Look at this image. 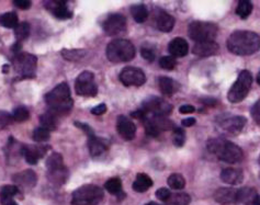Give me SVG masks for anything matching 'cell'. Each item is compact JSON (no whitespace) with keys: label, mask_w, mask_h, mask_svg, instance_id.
<instances>
[{"label":"cell","mask_w":260,"mask_h":205,"mask_svg":"<svg viewBox=\"0 0 260 205\" xmlns=\"http://www.w3.org/2000/svg\"><path fill=\"white\" fill-rule=\"evenodd\" d=\"M250 113H252L254 121L260 126V100H258V101L254 104L252 110H250Z\"/></svg>","instance_id":"obj_46"},{"label":"cell","mask_w":260,"mask_h":205,"mask_svg":"<svg viewBox=\"0 0 260 205\" xmlns=\"http://www.w3.org/2000/svg\"><path fill=\"white\" fill-rule=\"evenodd\" d=\"M103 190L98 185L85 184L74 191L72 205H98L103 200Z\"/></svg>","instance_id":"obj_5"},{"label":"cell","mask_w":260,"mask_h":205,"mask_svg":"<svg viewBox=\"0 0 260 205\" xmlns=\"http://www.w3.org/2000/svg\"><path fill=\"white\" fill-rule=\"evenodd\" d=\"M11 115H12L13 121H16V122H24L26 120H29L30 112L25 107L20 106V107H17L15 110H13Z\"/></svg>","instance_id":"obj_40"},{"label":"cell","mask_w":260,"mask_h":205,"mask_svg":"<svg viewBox=\"0 0 260 205\" xmlns=\"http://www.w3.org/2000/svg\"><path fill=\"white\" fill-rule=\"evenodd\" d=\"M141 54L147 62H154L155 57H156V51H155L153 45L149 44H143L142 48H141Z\"/></svg>","instance_id":"obj_42"},{"label":"cell","mask_w":260,"mask_h":205,"mask_svg":"<svg viewBox=\"0 0 260 205\" xmlns=\"http://www.w3.org/2000/svg\"><path fill=\"white\" fill-rule=\"evenodd\" d=\"M44 100L48 107V111L55 113L58 116L68 114L74 104L71 95V89L66 83L57 85L55 88L45 94Z\"/></svg>","instance_id":"obj_2"},{"label":"cell","mask_w":260,"mask_h":205,"mask_svg":"<svg viewBox=\"0 0 260 205\" xmlns=\"http://www.w3.org/2000/svg\"><path fill=\"white\" fill-rule=\"evenodd\" d=\"M247 123L246 117L240 115L230 116V117H223L218 118L217 124L220 126V129L225 132L226 134L230 135H237L239 134Z\"/></svg>","instance_id":"obj_16"},{"label":"cell","mask_w":260,"mask_h":205,"mask_svg":"<svg viewBox=\"0 0 260 205\" xmlns=\"http://www.w3.org/2000/svg\"><path fill=\"white\" fill-rule=\"evenodd\" d=\"M168 51L171 54V56L175 57H185L189 52V45L187 41L181 38L173 39L169 43Z\"/></svg>","instance_id":"obj_25"},{"label":"cell","mask_w":260,"mask_h":205,"mask_svg":"<svg viewBox=\"0 0 260 205\" xmlns=\"http://www.w3.org/2000/svg\"><path fill=\"white\" fill-rule=\"evenodd\" d=\"M221 180L227 184L237 185L240 184L244 180V174L240 169L235 168H226L221 172Z\"/></svg>","instance_id":"obj_24"},{"label":"cell","mask_w":260,"mask_h":205,"mask_svg":"<svg viewBox=\"0 0 260 205\" xmlns=\"http://www.w3.org/2000/svg\"><path fill=\"white\" fill-rule=\"evenodd\" d=\"M104 188H106L109 193L113 195L122 194V181L120 178H111V179H109L106 182Z\"/></svg>","instance_id":"obj_36"},{"label":"cell","mask_w":260,"mask_h":205,"mask_svg":"<svg viewBox=\"0 0 260 205\" xmlns=\"http://www.w3.org/2000/svg\"><path fill=\"white\" fill-rule=\"evenodd\" d=\"M142 110L147 114L167 116L172 111V106L166 100L158 97H150L143 102Z\"/></svg>","instance_id":"obj_13"},{"label":"cell","mask_w":260,"mask_h":205,"mask_svg":"<svg viewBox=\"0 0 260 205\" xmlns=\"http://www.w3.org/2000/svg\"><path fill=\"white\" fill-rule=\"evenodd\" d=\"M77 127L83 130L85 133L88 136V148L89 153L93 157H99L101 156L103 153H106L108 150V143L106 140L97 137L95 135L94 131L91 130V127L88 124H85V123H78L76 122L75 124Z\"/></svg>","instance_id":"obj_12"},{"label":"cell","mask_w":260,"mask_h":205,"mask_svg":"<svg viewBox=\"0 0 260 205\" xmlns=\"http://www.w3.org/2000/svg\"><path fill=\"white\" fill-rule=\"evenodd\" d=\"M13 4H15L17 8L22 9V10H28L32 3L30 0H15V1H13Z\"/></svg>","instance_id":"obj_47"},{"label":"cell","mask_w":260,"mask_h":205,"mask_svg":"<svg viewBox=\"0 0 260 205\" xmlns=\"http://www.w3.org/2000/svg\"><path fill=\"white\" fill-rule=\"evenodd\" d=\"M106 112H107V106L104 103L99 104V106L91 109V113H93L94 115H102Z\"/></svg>","instance_id":"obj_48"},{"label":"cell","mask_w":260,"mask_h":205,"mask_svg":"<svg viewBox=\"0 0 260 205\" xmlns=\"http://www.w3.org/2000/svg\"><path fill=\"white\" fill-rule=\"evenodd\" d=\"M235 203L239 205H260V195L254 188H241L237 190Z\"/></svg>","instance_id":"obj_21"},{"label":"cell","mask_w":260,"mask_h":205,"mask_svg":"<svg viewBox=\"0 0 260 205\" xmlns=\"http://www.w3.org/2000/svg\"><path fill=\"white\" fill-rule=\"evenodd\" d=\"M167 183L173 190H181L185 188L186 180L180 174H172L168 178Z\"/></svg>","instance_id":"obj_38"},{"label":"cell","mask_w":260,"mask_h":205,"mask_svg":"<svg viewBox=\"0 0 260 205\" xmlns=\"http://www.w3.org/2000/svg\"><path fill=\"white\" fill-rule=\"evenodd\" d=\"M20 193V189L17 185H4L0 190V202L3 205Z\"/></svg>","instance_id":"obj_30"},{"label":"cell","mask_w":260,"mask_h":205,"mask_svg":"<svg viewBox=\"0 0 260 205\" xmlns=\"http://www.w3.org/2000/svg\"><path fill=\"white\" fill-rule=\"evenodd\" d=\"M176 65H177V62L172 56H164L159 59V66L164 68V69L172 70L173 68L176 67Z\"/></svg>","instance_id":"obj_43"},{"label":"cell","mask_w":260,"mask_h":205,"mask_svg":"<svg viewBox=\"0 0 260 205\" xmlns=\"http://www.w3.org/2000/svg\"><path fill=\"white\" fill-rule=\"evenodd\" d=\"M145 205H161V204H158V203H156V202H149V203L145 204Z\"/></svg>","instance_id":"obj_53"},{"label":"cell","mask_w":260,"mask_h":205,"mask_svg":"<svg viewBox=\"0 0 260 205\" xmlns=\"http://www.w3.org/2000/svg\"><path fill=\"white\" fill-rule=\"evenodd\" d=\"M259 163H260V158H259Z\"/></svg>","instance_id":"obj_54"},{"label":"cell","mask_w":260,"mask_h":205,"mask_svg":"<svg viewBox=\"0 0 260 205\" xmlns=\"http://www.w3.org/2000/svg\"><path fill=\"white\" fill-rule=\"evenodd\" d=\"M179 112L182 113V114H189V113H193L194 107L191 106V104H185V106L180 107Z\"/></svg>","instance_id":"obj_49"},{"label":"cell","mask_w":260,"mask_h":205,"mask_svg":"<svg viewBox=\"0 0 260 205\" xmlns=\"http://www.w3.org/2000/svg\"><path fill=\"white\" fill-rule=\"evenodd\" d=\"M257 83L260 85V70L258 72V75H257Z\"/></svg>","instance_id":"obj_52"},{"label":"cell","mask_w":260,"mask_h":205,"mask_svg":"<svg viewBox=\"0 0 260 205\" xmlns=\"http://www.w3.org/2000/svg\"><path fill=\"white\" fill-rule=\"evenodd\" d=\"M220 51V47L216 44V42H200L195 43L192 48V52L194 55L201 56V57H209L212 55H215Z\"/></svg>","instance_id":"obj_22"},{"label":"cell","mask_w":260,"mask_h":205,"mask_svg":"<svg viewBox=\"0 0 260 205\" xmlns=\"http://www.w3.org/2000/svg\"><path fill=\"white\" fill-rule=\"evenodd\" d=\"M172 142L175 144V146L181 147L185 145L186 142V133L185 131L180 129V127H175L172 133Z\"/></svg>","instance_id":"obj_41"},{"label":"cell","mask_w":260,"mask_h":205,"mask_svg":"<svg viewBox=\"0 0 260 205\" xmlns=\"http://www.w3.org/2000/svg\"><path fill=\"white\" fill-rule=\"evenodd\" d=\"M44 7L59 20H68L72 17V12L67 7L65 0H49L44 3Z\"/></svg>","instance_id":"obj_17"},{"label":"cell","mask_w":260,"mask_h":205,"mask_svg":"<svg viewBox=\"0 0 260 205\" xmlns=\"http://www.w3.org/2000/svg\"><path fill=\"white\" fill-rule=\"evenodd\" d=\"M120 80L125 87H132V86L140 87V86H143L146 83V76L141 68L129 66L122 69Z\"/></svg>","instance_id":"obj_15"},{"label":"cell","mask_w":260,"mask_h":205,"mask_svg":"<svg viewBox=\"0 0 260 205\" xmlns=\"http://www.w3.org/2000/svg\"><path fill=\"white\" fill-rule=\"evenodd\" d=\"M31 25L29 22H21L15 28V35L18 43H21L25 41L30 36Z\"/></svg>","instance_id":"obj_33"},{"label":"cell","mask_w":260,"mask_h":205,"mask_svg":"<svg viewBox=\"0 0 260 205\" xmlns=\"http://www.w3.org/2000/svg\"><path fill=\"white\" fill-rule=\"evenodd\" d=\"M227 48L235 55H252L260 49V36L252 31H235L227 40Z\"/></svg>","instance_id":"obj_1"},{"label":"cell","mask_w":260,"mask_h":205,"mask_svg":"<svg viewBox=\"0 0 260 205\" xmlns=\"http://www.w3.org/2000/svg\"><path fill=\"white\" fill-rule=\"evenodd\" d=\"M13 118L12 115L9 114L6 111H0V130L4 129V127L12 124Z\"/></svg>","instance_id":"obj_44"},{"label":"cell","mask_w":260,"mask_h":205,"mask_svg":"<svg viewBox=\"0 0 260 205\" xmlns=\"http://www.w3.org/2000/svg\"><path fill=\"white\" fill-rule=\"evenodd\" d=\"M156 26L162 32H170L175 26V19L167 12H159L156 17Z\"/></svg>","instance_id":"obj_26"},{"label":"cell","mask_w":260,"mask_h":205,"mask_svg":"<svg viewBox=\"0 0 260 205\" xmlns=\"http://www.w3.org/2000/svg\"><path fill=\"white\" fill-rule=\"evenodd\" d=\"M103 31L109 36H118L126 31V19L120 13H113L109 16L102 23Z\"/></svg>","instance_id":"obj_14"},{"label":"cell","mask_w":260,"mask_h":205,"mask_svg":"<svg viewBox=\"0 0 260 205\" xmlns=\"http://www.w3.org/2000/svg\"><path fill=\"white\" fill-rule=\"evenodd\" d=\"M237 190L233 188H220L214 193V200L217 203L223 205H229L236 202Z\"/></svg>","instance_id":"obj_23"},{"label":"cell","mask_w":260,"mask_h":205,"mask_svg":"<svg viewBox=\"0 0 260 205\" xmlns=\"http://www.w3.org/2000/svg\"><path fill=\"white\" fill-rule=\"evenodd\" d=\"M253 11V3L248 0H241L238 2L236 8L237 16H239L241 19H247Z\"/></svg>","instance_id":"obj_35"},{"label":"cell","mask_w":260,"mask_h":205,"mask_svg":"<svg viewBox=\"0 0 260 205\" xmlns=\"http://www.w3.org/2000/svg\"><path fill=\"white\" fill-rule=\"evenodd\" d=\"M253 84L252 74L248 70H241L235 84L232 86L229 93H227V99L231 103H238L247 97L250 91V87Z\"/></svg>","instance_id":"obj_7"},{"label":"cell","mask_w":260,"mask_h":205,"mask_svg":"<svg viewBox=\"0 0 260 205\" xmlns=\"http://www.w3.org/2000/svg\"><path fill=\"white\" fill-rule=\"evenodd\" d=\"M142 121L144 123L146 133L149 136H158L162 131H170L176 127L169 118H167V116L147 114L145 112Z\"/></svg>","instance_id":"obj_10"},{"label":"cell","mask_w":260,"mask_h":205,"mask_svg":"<svg viewBox=\"0 0 260 205\" xmlns=\"http://www.w3.org/2000/svg\"><path fill=\"white\" fill-rule=\"evenodd\" d=\"M13 182H15L18 188L24 189V190H30L32 188H34L36 185V182H38V176H36L35 172L31 169L21 171L19 174H17L13 176L12 178Z\"/></svg>","instance_id":"obj_19"},{"label":"cell","mask_w":260,"mask_h":205,"mask_svg":"<svg viewBox=\"0 0 260 205\" xmlns=\"http://www.w3.org/2000/svg\"><path fill=\"white\" fill-rule=\"evenodd\" d=\"M191 198L187 193L171 194L170 198L166 201V205H189Z\"/></svg>","instance_id":"obj_34"},{"label":"cell","mask_w":260,"mask_h":205,"mask_svg":"<svg viewBox=\"0 0 260 205\" xmlns=\"http://www.w3.org/2000/svg\"><path fill=\"white\" fill-rule=\"evenodd\" d=\"M47 179L52 184L61 186L67 181L68 170L64 165L63 156L58 153H52L47 160Z\"/></svg>","instance_id":"obj_6"},{"label":"cell","mask_w":260,"mask_h":205,"mask_svg":"<svg viewBox=\"0 0 260 205\" xmlns=\"http://www.w3.org/2000/svg\"><path fill=\"white\" fill-rule=\"evenodd\" d=\"M189 36L191 40L200 42H212L217 35V26L211 22L194 21L189 25Z\"/></svg>","instance_id":"obj_9"},{"label":"cell","mask_w":260,"mask_h":205,"mask_svg":"<svg viewBox=\"0 0 260 205\" xmlns=\"http://www.w3.org/2000/svg\"><path fill=\"white\" fill-rule=\"evenodd\" d=\"M195 118L194 117H187L182 120V125L186 126V127H190V126H193L195 124Z\"/></svg>","instance_id":"obj_50"},{"label":"cell","mask_w":260,"mask_h":205,"mask_svg":"<svg viewBox=\"0 0 260 205\" xmlns=\"http://www.w3.org/2000/svg\"><path fill=\"white\" fill-rule=\"evenodd\" d=\"M75 90L78 95L83 97H95L98 87L95 83V75L91 71H83L75 81Z\"/></svg>","instance_id":"obj_11"},{"label":"cell","mask_w":260,"mask_h":205,"mask_svg":"<svg viewBox=\"0 0 260 205\" xmlns=\"http://www.w3.org/2000/svg\"><path fill=\"white\" fill-rule=\"evenodd\" d=\"M159 89H161L162 93L165 95H171L177 91L178 85L175 83L169 77H161L159 78Z\"/></svg>","instance_id":"obj_29"},{"label":"cell","mask_w":260,"mask_h":205,"mask_svg":"<svg viewBox=\"0 0 260 205\" xmlns=\"http://www.w3.org/2000/svg\"><path fill=\"white\" fill-rule=\"evenodd\" d=\"M3 205H19V204H18V203L15 201V200H10V201H8L7 203H4Z\"/></svg>","instance_id":"obj_51"},{"label":"cell","mask_w":260,"mask_h":205,"mask_svg":"<svg viewBox=\"0 0 260 205\" xmlns=\"http://www.w3.org/2000/svg\"><path fill=\"white\" fill-rule=\"evenodd\" d=\"M13 68L21 79L35 78L38 58L30 53H18L13 58Z\"/></svg>","instance_id":"obj_8"},{"label":"cell","mask_w":260,"mask_h":205,"mask_svg":"<svg viewBox=\"0 0 260 205\" xmlns=\"http://www.w3.org/2000/svg\"><path fill=\"white\" fill-rule=\"evenodd\" d=\"M117 130L121 137L125 140L134 139L136 135V126L129 117L120 115L117 121Z\"/></svg>","instance_id":"obj_20"},{"label":"cell","mask_w":260,"mask_h":205,"mask_svg":"<svg viewBox=\"0 0 260 205\" xmlns=\"http://www.w3.org/2000/svg\"><path fill=\"white\" fill-rule=\"evenodd\" d=\"M170 191L166 189V188H161V189H158L156 191V197L157 199L159 200V201H163V202H166L168 199L170 198Z\"/></svg>","instance_id":"obj_45"},{"label":"cell","mask_w":260,"mask_h":205,"mask_svg":"<svg viewBox=\"0 0 260 205\" xmlns=\"http://www.w3.org/2000/svg\"><path fill=\"white\" fill-rule=\"evenodd\" d=\"M85 49H63L62 56L70 62H78L86 55Z\"/></svg>","instance_id":"obj_37"},{"label":"cell","mask_w":260,"mask_h":205,"mask_svg":"<svg viewBox=\"0 0 260 205\" xmlns=\"http://www.w3.org/2000/svg\"><path fill=\"white\" fill-rule=\"evenodd\" d=\"M131 15L133 17L135 22H138V23H143V22H145L146 19H147L148 10L145 4L142 3L135 4V6L131 8Z\"/></svg>","instance_id":"obj_31"},{"label":"cell","mask_w":260,"mask_h":205,"mask_svg":"<svg viewBox=\"0 0 260 205\" xmlns=\"http://www.w3.org/2000/svg\"><path fill=\"white\" fill-rule=\"evenodd\" d=\"M48 146H39V145H24L22 155L29 165H36L39 160L47 154Z\"/></svg>","instance_id":"obj_18"},{"label":"cell","mask_w":260,"mask_h":205,"mask_svg":"<svg viewBox=\"0 0 260 205\" xmlns=\"http://www.w3.org/2000/svg\"><path fill=\"white\" fill-rule=\"evenodd\" d=\"M58 117L59 116L55 113L47 111L40 116V123L42 124V127L47 131H55L58 125Z\"/></svg>","instance_id":"obj_27"},{"label":"cell","mask_w":260,"mask_h":205,"mask_svg":"<svg viewBox=\"0 0 260 205\" xmlns=\"http://www.w3.org/2000/svg\"><path fill=\"white\" fill-rule=\"evenodd\" d=\"M107 57L111 63H126L135 56V47L129 40L116 39L107 46Z\"/></svg>","instance_id":"obj_4"},{"label":"cell","mask_w":260,"mask_h":205,"mask_svg":"<svg viewBox=\"0 0 260 205\" xmlns=\"http://www.w3.org/2000/svg\"><path fill=\"white\" fill-rule=\"evenodd\" d=\"M153 185V180L150 179V177L145 174H139L136 176V179L133 182V190L136 192H145L147 191L150 186Z\"/></svg>","instance_id":"obj_28"},{"label":"cell","mask_w":260,"mask_h":205,"mask_svg":"<svg viewBox=\"0 0 260 205\" xmlns=\"http://www.w3.org/2000/svg\"><path fill=\"white\" fill-rule=\"evenodd\" d=\"M207 147L210 153L214 154L220 160L227 163L240 162L244 158L241 148L226 139L211 138L209 139Z\"/></svg>","instance_id":"obj_3"},{"label":"cell","mask_w":260,"mask_h":205,"mask_svg":"<svg viewBox=\"0 0 260 205\" xmlns=\"http://www.w3.org/2000/svg\"><path fill=\"white\" fill-rule=\"evenodd\" d=\"M19 24V18L16 12H7L0 16V25L6 29H15Z\"/></svg>","instance_id":"obj_32"},{"label":"cell","mask_w":260,"mask_h":205,"mask_svg":"<svg viewBox=\"0 0 260 205\" xmlns=\"http://www.w3.org/2000/svg\"><path fill=\"white\" fill-rule=\"evenodd\" d=\"M49 137H51V132L44 129V127H38V129H35L33 132V136H32L34 142L39 144L47 143Z\"/></svg>","instance_id":"obj_39"}]
</instances>
